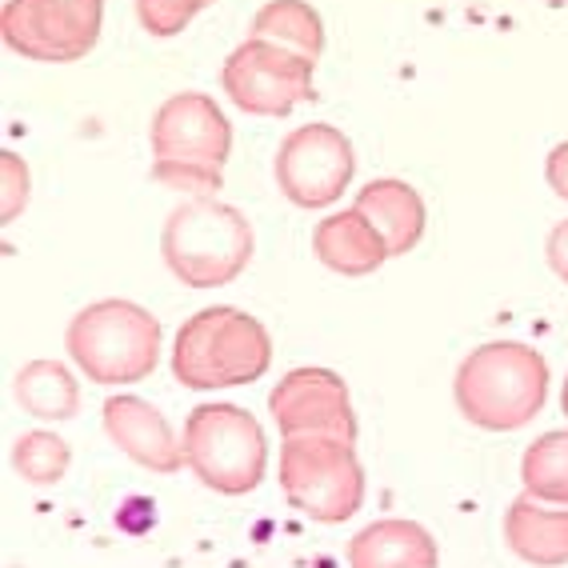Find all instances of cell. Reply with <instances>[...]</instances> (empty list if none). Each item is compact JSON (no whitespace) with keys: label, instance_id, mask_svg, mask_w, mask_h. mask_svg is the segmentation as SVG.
<instances>
[{"label":"cell","instance_id":"18","mask_svg":"<svg viewBox=\"0 0 568 568\" xmlns=\"http://www.w3.org/2000/svg\"><path fill=\"white\" fill-rule=\"evenodd\" d=\"M12 396L41 420H72L81 413V385L61 361H32L12 381Z\"/></svg>","mask_w":568,"mask_h":568},{"label":"cell","instance_id":"11","mask_svg":"<svg viewBox=\"0 0 568 568\" xmlns=\"http://www.w3.org/2000/svg\"><path fill=\"white\" fill-rule=\"evenodd\" d=\"M281 437H341L356 445V413L345 376L333 368H293L268 393Z\"/></svg>","mask_w":568,"mask_h":568},{"label":"cell","instance_id":"19","mask_svg":"<svg viewBox=\"0 0 568 568\" xmlns=\"http://www.w3.org/2000/svg\"><path fill=\"white\" fill-rule=\"evenodd\" d=\"M520 485L532 500L568 505V428L545 433L520 457Z\"/></svg>","mask_w":568,"mask_h":568},{"label":"cell","instance_id":"20","mask_svg":"<svg viewBox=\"0 0 568 568\" xmlns=\"http://www.w3.org/2000/svg\"><path fill=\"white\" fill-rule=\"evenodd\" d=\"M72 465V448L64 437L49 433V428H32V433H21L17 445H12V468L21 473V480L37 488H52L69 477Z\"/></svg>","mask_w":568,"mask_h":568},{"label":"cell","instance_id":"6","mask_svg":"<svg viewBox=\"0 0 568 568\" xmlns=\"http://www.w3.org/2000/svg\"><path fill=\"white\" fill-rule=\"evenodd\" d=\"M184 465L204 488L221 497H244L261 488L268 473V440L248 408L241 405H196L184 420Z\"/></svg>","mask_w":568,"mask_h":568},{"label":"cell","instance_id":"21","mask_svg":"<svg viewBox=\"0 0 568 568\" xmlns=\"http://www.w3.org/2000/svg\"><path fill=\"white\" fill-rule=\"evenodd\" d=\"M216 0H136V21L149 37H176Z\"/></svg>","mask_w":568,"mask_h":568},{"label":"cell","instance_id":"12","mask_svg":"<svg viewBox=\"0 0 568 568\" xmlns=\"http://www.w3.org/2000/svg\"><path fill=\"white\" fill-rule=\"evenodd\" d=\"M104 420V437L121 448L132 465L149 468V473H161V477H173L184 465V440L173 433L169 416L156 405L141 400V396H109L101 408Z\"/></svg>","mask_w":568,"mask_h":568},{"label":"cell","instance_id":"14","mask_svg":"<svg viewBox=\"0 0 568 568\" xmlns=\"http://www.w3.org/2000/svg\"><path fill=\"white\" fill-rule=\"evenodd\" d=\"M356 213L373 224L376 233L385 236L388 256H405L413 253L420 236H425V201L408 181H396V176H381V181H368L361 193H356Z\"/></svg>","mask_w":568,"mask_h":568},{"label":"cell","instance_id":"22","mask_svg":"<svg viewBox=\"0 0 568 568\" xmlns=\"http://www.w3.org/2000/svg\"><path fill=\"white\" fill-rule=\"evenodd\" d=\"M0 173H4V209H0V216L9 224V221H17V213H21L24 201H29V169H24L21 156L0 153Z\"/></svg>","mask_w":568,"mask_h":568},{"label":"cell","instance_id":"23","mask_svg":"<svg viewBox=\"0 0 568 568\" xmlns=\"http://www.w3.org/2000/svg\"><path fill=\"white\" fill-rule=\"evenodd\" d=\"M545 253H548V268L568 284V221H560L557 229L548 233Z\"/></svg>","mask_w":568,"mask_h":568},{"label":"cell","instance_id":"16","mask_svg":"<svg viewBox=\"0 0 568 568\" xmlns=\"http://www.w3.org/2000/svg\"><path fill=\"white\" fill-rule=\"evenodd\" d=\"M313 253L341 276H368L388 261V244L356 209H345L313 229Z\"/></svg>","mask_w":568,"mask_h":568},{"label":"cell","instance_id":"2","mask_svg":"<svg viewBox=\"0 0 568 568\" xmlns=\"http://www.w3.org/2000/svg\"><path fill=\"white\" fill-rule=\"evenodd\" d=\"M453 396L468 425L485 433H517L548 400L545 356L520 341H488L460 361Z\"/></svg>","mask_w":568,"mask_h":568},{"label":"cell","instance_id":"13","mask_svg":"<svg viewBox=\"0 0 568 568\" xmlns=\"http://www.w3.org/2000/svg\"><path fill=\"white\" fill-rule=\"evenodd\" d=\"M348 568H440V548L425 525L405 517L373 520L348 540Z\"/></svg>","mask_w":568,"mask_h":568},{"label":"cell","instance_id":"8","mask_svg":"<svg viewBox=\"0 0 568 568\" xmlns=\"http://www.w3.org/2000/svg\"><path fill=\"white\" fill-rule=\"evenodd\" d=\"M104 0H4L0 37L37 64L84 61L101 41Z\"/></svg>","mask_w":568,"mask_h":568},{"label":"cell","instance_id":"25","mask_svg":"<svg viewBox=\"0 0 568 568\" xmlns=\"http://www.w3.org/2000/svg\"><path fill=\"white\" fill-rule=\"evenodd\" d=\"M560 413L568 416V373H565V388H560Z\"/></svg>","mask_w":568,"mask_h":568},{"label":"cell","instance_id":"3","mask_svg":"<svg viewBox=\"0 0 568 568\" xmlns=\"http://www.w3.org/2000/svg\"><path fill=\"white\" fill-rule=\"evenodd\" d=\"M268 365H273V336L244 308H201L176 328L173 376L184 388L213 393V388L253 385L268 373Z\"/></svg>","mask_w":568,"mask_h":568},{"label":"cell","instance_id":"15","mask_svg":"<svg viewBox=\"0 0 568 568\" xmlns=\"http://www.w3.org/2000/svg\"><path fill=\"white\" fill-rule=\"evenodd\" d=\"M505 540L525 565L565 568L568 565V505L517 497L505 513Z\"/></svg>","mask_w":568,"mask_h":568},{"label":"cell","instance_id":"4","mask_svg":"<svg viewBox=\"0 0 568 568\" xmlns=\"http://www.w3.org/2000/svg\"><path fill=\"white\" fill-rule=\"evenodd\" d=\"M161 256L189 288H224L253 261V224L216 196H189L164 221Z\"/></svg>","mask_w":568,"mask_h":568},{"label":"cell","instance_id":"10","mask_svg":"<svg viewBox=\"0 0 568 568\" xmlns=\"http://www.w3.org/2000/svg\"><path fill=\"white\" fill-rule=\"evenodd\" d=\"M356 173L353 141L333 124H301L281 141L273 161L276 189L296 209H328L341 201Z\"/></svg>","mask_w":568,"mask_h":568},{"label":"cell","instance_id":"5","mask_svg":"<svg viewBox=\"0 0 568 568\" xmlns=\"http://www.w3.org/2000/svg\"><path fill=\"white\" fill-rule=\"evenodd\" d=\"M64 348L92 385H136L161 361V321L136 301H97L69 321Z\"/></svg>","mask_w":568,"mask_h":568},{"label":"cell","instance_id":"24","mask_svg":"<svg viewBox=\"0 0 568 568\" xmlns=\"http://www.w3.org/2000/svg\"><path fill=\"white\" fill-rule=\"evenodd\" d=\"M545 176H548V189L557 196L568 201V141H560L545 161Z\"/></svg>","mask_w":568,"mask_h":568},{"label":"cell","instance_id":"9","mask_svg":"<svg viewBox=\"0 0 568 568\" xmlns=\"http://www.w3.org/2000/svg\"><path fill=\"white\" fill-rule=\"evenodd\" d=\"M313 61L281 49L273 41L248 37L241 41L221 69V84L229 101L248 116H288L305 101H313Z\"/></svg>","mask_w":568,"mask_h":568},{"label":"cell","instance_id":"17","mask_svg":"<svg viewBox=\"0 0 568 568\" xmlns=\"http://www.w3.org/2000/svg\"><path fill=\"white\" fill-rule=\"evenodd\" d=\"M248 37L281 44V49L296 52L313 64L325 52V24H321V12L308 0H268V4H261Z\"/></svg>","mask_w":568,"mask_h":568},{"label":"cell","instance_id":"1","mask_svg":"<svg viewBox=\"0 0 568 568\" xmlns=\"http://www.w3.org/2000/svg\"><path fill=\"white\" fill-rule=\"evenodd\" d=\"M149 144V176L156 184L189 196H216L233 153V124L209 92H176L156 109Z\"/></svg>","mask_w":568,"mask_h":568},{"label":"cell","instance_id":"7","mask_svg":"<svg viewBox=\"0 0 568 568\" xmlns=\"http://www.w3.org/2000/svg\"><path fill=\"white\" fill-rule=\"evenodd\" d=\"M276 480L284 500L316 525H341L365 505V468L353 440L284 437Z\"/></svg>","mask_w":568,"mask_h":568}]
</instances>
